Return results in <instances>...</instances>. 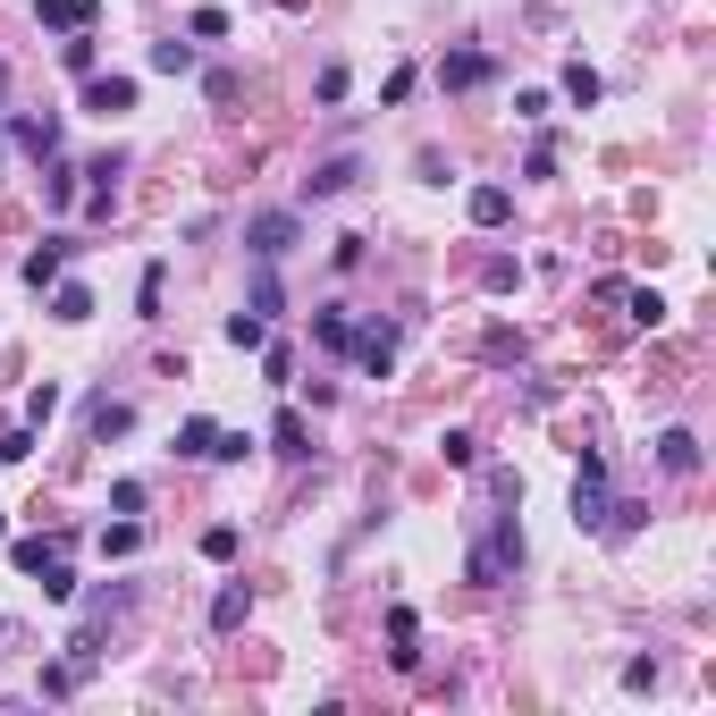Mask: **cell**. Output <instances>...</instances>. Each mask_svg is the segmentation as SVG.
I'll use <instances>...</instances> for the list:
<instances>
[{"mask_svg":"<svg viewBox=\"0 0 716 716\" xmlns=\"http://www.w3.org/2000/svg\"><path fill=\"white\" fill-rule=\"evenodd\" d=\"M51 413H60V388H51V380H42V388H34V396H26V422H34V430H42V422H51Z\"/></svg>","mask_w":716,"mask_h":716,"instance_id":"836d02e7","label":"cell"},{"mask_svg":"<svg viewBox=\"0 0 716 716\" xmlns=\"http://www.w3.org/2000/svg\"><path fill=\"white\" fill-rule=\"evenodd\" d=\"M177 456L211 464V456H220V422H202V413H195V422H177Z\"/></svg>","mask_w":716,"mask_h":716,"instance_id":"5bb4252c","label":"cell"},{"mask_svg":"<svg viewBox=\"0 0 716 716\" xmlns=\"http://www.w3.org/2000/svg\"><path fill=\"white\" fill-rule=\"evenodd\" d=\"M270 447H279V456H312V430H304V413H295V405H279V422H270Z\"/></svg>","mask_w":716,"mask_h":716,"instance_id":"8fae6325","label":"cell"},{"mask_svg":"<svg viewBox=\"0 0 716 716\" xmlns=\"http://www.w3.org/2000/svg\"><path fill=\"white\" fill-rule=\"evenodd\" d=\"M439 85H447V94H481V85H497V60H489V51H447V60H439Z\"/></svg>","mask_w":716,"mask_h":716,"instance_id":"3957f363","label":"cell"},{"mask_svg":"<svg viewBox=\"0 0 716 716\" xmlns=\"http://www.w3.org/2000/svg\"><path fill=\"white\" fill-rule=\"evenodd\" d=\"M439 456L456 464V472H472V456H481V439H472V430H447V439H439Z\"/></svg>","mask_w":716,"mask_h":716,"instance_id":"cb8c5ba5","label":"cell"},{"mask_svg":"<svg viewBox=\"0 0 716 716\" xmlns=\"http://www.w3.org/2000/svg\"><path fill=\"white\" fill-rule=\"evenodd\" d=\"M34 456V439H26V430H0V464H26Z\"/></svg>","mask_w":716,"mask_h":716,"instance_id":"8d00e7d4","label":"cell"},{"mask_svg":"<svg viewBox=\"0 0 716 716\" xmlns=\"http://www.w3.org/2000/svg\"><path fill=\"white\" fill-rule=\"evenodd\" d=\"M34 582H42V598H76V573H67V556H42V565H34Z\"/></svg>","mask_w":716,"mask_h":716,"instance_id":"ffe728a7","label":"cell"},{"mask_svg":"<svg viewBox=\"0 0 716 716\" xmlns=\"http://www.w3.org/2000/svg\"><path fill=\"white\" fill-rule=\"evenodd\" d=\"M0 540H9V522H0Z\"/></svg>","mask_w":716,"mask_h":716,"instance_id":"74e56055","label":"cell"},{"mask_svg":"<svg viewBox=\"0 0 716 716\" xmlns=\"http://www.w3.org/2000/svg\"><path fill=\"white\" fill-rule=\"evenodd\" d=\"M245 616H254V590H245V582H220V598H211V632H236Z\"/></svg>","mask_w":716,"mask_h":716,"instance_id":"4fadbf2b","label":"cell"},{"mask_svg":"<svg viewBox=\"0 0 716 716\" xmlns=\"http://www.w3.org/2000/svg\"><path fill=\"white\" fill-rule=\"evenodd\" d=\"M202 556H211V565H229V556H236V522H211V531H202Z\"/></svg>","mask_w":716,"mask_h":716,"instance_id":"f546056e","label":"cell"},{"mask_svg":"<svg viewBox=\"0 0 716 716\" xmlns=\"http://www.w3.org/2000/svg\"><path fill=\"white\" fill-rule=\"evenodd\" d=\"M51 321H94V287L85 279H51Z\"/></svg>","mask_w":716,"mask_h":716,"instance_id":"9c48e42d","label":"cell"},{"mask_svg":"<svg viewBox=\"0 0 716 716\" xmlns=\"http://www.w3.org/2000/svg\"><path fill=\"white\" fill-rule=\"evenodd\" d=\"M229 346L236 355H261V346H270V321H261V312H229Z\"/></svg>","mask_w":716,"mask_h":716,"instance_id":"ac0fdd59","label":"cell"},{"mask_svg":"<svg viewBox=\"0 0 716 716\" xmlns=\"http://www.w3.org/2000/svg\"><path fill=\"white\" fill-rule=\"evenodd\" d=\"M60 60H67V76H94V60H101L94 26H85V34H67V42H60Z\"/></svg>","mask_w":716,"mask_h":716,"instance_id":"44dd1931","label":"cell"},{"mask_svg":"<svg viewBox=\"0 0 716 716\" xmlns=\"http://www.w3.org/2000/svg\"><path fill=\"white\" fill-rule=\"evenodd\" d=\"M481 355H489V362H522V337H515V329H489Z\"/></svg>","mask_w":716,"mask_h":716,"instance_id":"1f68e13d","label":"cell"},{"mask_svg":"<svg viewBox=\"0 0 716 716\" xmlns=\"http://www.w3.org/2000/svg\"><path fill=\"white\" fill-rule=\"evenodd\" d=\"M152 67H161V76H186V67H195V42H152Z\"/></svg>","mask_w":716,"mask_h":716,"instance_id":"d4e9b609","label":"cell"},{"mask_svg":"<svg viewBox=\"0 0 716 716\" xmlns=\"http://www.w3.org/2000/svg\"><path fill=\"white\" fill-rule=\"evenodd\" d=\"M245 254L254 261L295 254V211H254V220H245Z\"/></svg>","mask_w":716,"mask_h":716,"instance_id":"7a4b0ae2","label":"cell"},{"mask_svg":"<svg viewBox=\"0 0 716 716\" xmlns=\"http://www.w3.org/2000/svg\"><path fill=\"white\" fill-rule=\"evenodd\" d=\"M355 177H362V161H355V152H337V161H321L312 177H304V195H312V202H329V195H346Z\"/></svg>","mask_w":716,"mask_h":716,"instance_id":"8992f818","label":"cell"},{"mask_svg":"<svg viewBox=\"0 0 716 716\" xmlns=\"http://www.w3.org/2000/svg\"><path fill=\"white\" fill-rule=\"evenodd\" d=\"M565 101H573V110H590V101H598V67H565Z\"/></svg>","mask_w":716,"mask_h":716,"instance_id":"603a6c76","label":"cell"},{"mask_svg":"<svg viewBox=\"0 0 716 716\" xmlns=\"http://www.w3.org/2000/svg\"><path fill=\"white\" fill-rule=\"evenodd\" d=\"M464 211H472V229H506V220H515V195H506V186H472Z\"/></svg>","mask_w":716,"mask_h":716,"instance_id":"52a82bcc","label":"cell"},{"mask_svg":"<svg viewBox=\"0 0 716 716\" xmlns=\"http://www.w3.org/2000/svg\"><path fill=\"white\" fill-rule=\"evenodd\" d=\"M355 362L371 371V380H388V371H396V346H388V329H362V337H355Z\"/></svg>","mask_w":716,"mask_h":716,"instance_id":"9a60e30c","label":"cell"},{"mask_svg":"<svg viewBox=\"0 0 716 716\" xmlns=\"http://www.w3.org/2000/svg\"><path fill=\"white\" fill-rule=\"evenodd\" d=\"M312 337H321V346H337V355H346V346H355V321H346V312H321V321H312Z\"/></svg>","mask_w":716,"mask_h":716,"instance_id":"484cf974","label":"cell"},{"mask_svg":"<svg viewBox=\"0 0 716 716\" xmlns=\"http://www.w3.org/2000/svg\"><path fill=\"white\" fill-rule=\"evenodd\" d=\"M607 456H590L582 447V472H573V531H607Z\"/></svg>","mask_w":716,"mask_h":716,"instance_id":"6da1fadb","label":"cell"},{"mask_svg":"<svg viewBox=\"0 0 716 716\" xmlns=\"http://www.w3.org/2000/svg\"><path fill=\"white\" fill-rule=\"evenodd\" d=\"M245 312H261V321L279 312V279H270V261H261V270H254V304H245Z\"/></svg>","mask_w":716,"mask_h":716,"instance_id":"f1b7e54d","label":"cell"},{"mask_svg":"<svg viewBox=\"0 0 716 716\" xmlns=\"http://www.w3.org/2000/svg\"><path fill=\"white\" fill-rule=\"evenodd\" d=\"M76 177H85V169H67L60 152H51V161H42V202H51V211H67V202H76Z\"/></svg>","mask_w":716,"mask_h":716,"instance_id":"e0dca14e","label":"cell"},{"mask_svg":"<svg viewBox=\"0 0 716 716\" xmlns=\"http://www.w3.org/2000/svg\"><path fill=\"white\" fill-rule=\"evenodd\" d=\"M34 17H42L51 34H85L101 17V0H34Z\"/></svg>","mask_w":716,"mask_h":716,"instance_id":"5b68a950","label":"cell"},{"mask_svg":"<svg viewBox=\"0 0 716 716\" xmlns=\"http://www.w3.org/2000/svg\"><path fill=\"white\" fill-rule=\"evenodd\" d=\"M186 34H195V42H220V34H229V9H195V17H186Z\"/></svg>","mask_w":716,"mask_h":716,"instance_id":"4dcf8cb0","label":"cell"},{"mask_svg":"<svg viewBox=\"0 0 716 716\" xmlns=\"http://www.w3.org/2000/svg\"><path fill=\"white\" fill-rule=\"evenodd\" d=\"M85 110H94V119L135 110V76H85Z\"/></svg>","mask_w":716,"mask_h":716,"instance_id":"277c9868","label":"cell"},{"mask_svg":"<svg viewBox=\"0 0 716 716\" xmlns=\"http://www.w3.org/2000/svg\"><path fill=\"white\" fill-rule=\"evenodd\" d=\"M388 641H396V666H405V675H413V666H422V650H413V641H422V624H413V607H388Z\"/></svg>","mask_w":716,"mask_h":716,"instance_id":"7c38bea8","label":"cell"},{"mask_svg":"<svg viewBox=\"0 0 716 716\" xmlns=\"http://www.w3.org/2000/svg\"><path fill=\"white\" fill-rule=\"evenodd\" d=\"M657 464H666L675 481H683V472H700V439H691V430H657Z\"/></svg>","mask_w":716,"mask_h":716,"instance_id":"30bf717a","label":"cell"},{"mask_svg":"<svg viewBox=\"0 0 716 716\" xmlns=\"http://www.w3.org/2000/svg\"><path fill=\"white\" fill-rule=\"evenodd\" d=\"M135 312H144V321H161V261L135 279Z\"/></svg>","mask_w":716,"mask_h":716,"instance_id":"83f0119b","label":"cell"},{"mask_svg":"<svg viewBox=\"0 0 716 716\" xmlns=\"http://www.w3.org/2000/svg\"><path fill=\"white\" fill-rule=\"evenodd\" d=\"M67 254H76L67 236H42V245H34V254H26V287H51V279H60V270H67Z\"/></svg>","mask_w":716,"mask_h":716,"instance_id":"ba28073f","label":"cell"},{"mask_svg":"<svg viewBox=\"0 0 716 716\" xmlns=\"http://www.w3.org/2000/svg\"><path fill=\"white\" fill-rule=\"evenodd\" d=\"M346 85H355V76H346V67H337V60H329V67H321V85H312V94H321V101H346Z\"/></svg>","mask_w":716,"mask_h":716,"instance_id":"d590c367","label":"cell"},{"mask_svg":"<svg viewBox=\"0 0 716 716\" xmlns=\"http://www.w3.org/2000/svg\"><path fill=\"white\" fill-rule=\"evenodd\" d=\"M522 177H556V135H540V144H531V161H522Z\"/></svg>","mask_w":716,"mask_h":716,"instance_id":"e575fe53","label":"cell"},{"mask_svg":"<svg viewBox=\"0 0 716 716\" xmlns=\"http://www.w3.org/2000/svg\"><path fill=\"white\" fill-rule=\"evenodd\" d=\"M85 422H94V439L110 447V439H127V430H135V405H119V396H101V405L85 413Z\"/></svg>","mask_w":716,"mask_h":716,"instance_id":"2e32d148","label":"cell"},{"mask_svg":"<svg viewBox=\"0 0 716 716\" xmlns=\"http://www.w3.org/2000/svg\"><path fill=\"white\" fill-rule=\"evenodd\" d=\"M624 304H632V321H641V329H666V295H657V287L624 295Z\"/></svg>","mask_w":716,"mask_h":716,"instance_id":"4316f807","label":"cell"},{"mask_svg":"<svg viewBox=\"0 0 716 716\" xmlns=\"http://www.w3.org/2000/svg\"><path fill=\"white\" fill-rule=\"evenodd\" d=\"M135 548H144V522H110V531H101V556H135Z\"/></svg>","mask_w":716,"mask_h":716,"instance_id":"7402d4cb","label":"cell"},{"mask_svg":"<svg viewBox=\"0 0 716 716\" xmlns=\"http://www.w3.org/2000/svg\"><path fill=\"white\" fill-rule=\"evenodd\" d=\"M261 371H270V388H287V380H295V355H287V346H261Z\"/></svg>","mask_w":716,"mask_h":716,"instance_id":"d6a6232c","label":"cell"},{"mask_svg":"<svg viewBox=\"0 0 716 716\" xmlns=\"http://www.w3.org/2000/svg\"><path fill=\"white\" fill-rule=\"evenodd\" d=\"M17 144H26L34 161H51L60 152V119H17Z\"/></svg>","mask_w":716,"mask_h":716,"instance_id":"d6986e66","label":"cell"},{"mask_svg":"<svg viewBox=\"0 0 716 716\" xmlns=\"http://www.w3.org/2000/svg\"><path fill=\"white\" fill-rule=\"evenodd\" d=\"M0 85H9V67H0Z\"/></svg>","mask_w":716,"mask_h":716,"instance_id":"f35d334b","label":"cell"}]
</instances>
